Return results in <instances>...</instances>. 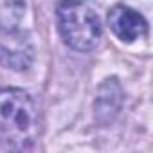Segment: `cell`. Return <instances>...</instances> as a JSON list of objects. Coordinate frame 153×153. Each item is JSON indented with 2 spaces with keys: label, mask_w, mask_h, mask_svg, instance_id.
<instances>
[{
  "label": "cell",
  "mask_w": 153,
  "mask_h": 153,
  "mask_svg": "<svg viewBox=\"0 0 153 153\" xmlns=\"http://www.w3.org/2000/svg\"><path fill=\"white\" fill-rule=\"evenodd\" d=\"M61 40L74 51H92L101 40L103 27L92 0H59L56 7Z\"/></svg>",
  "instance_id": "6da1fadb"
},
{
  "label": "cell",
  "mask_w": 153,
  "mask_h": 153,
  "mask_svg": "<svg viewBox=\"0 0 153 153\" xmlns=\"http://www.w3.org/2000/svg\"><path fill=\"white\" fill-rule=\"evenodd\" d=\"M38 133V110L20 88H0V135L18 146L33 142Z\"/></svg>",
  "instance_id": "7a4b0ae2"
},
{
  "label": "cell",
  "mask_w": 153,
  "mask_h": 153,
  "mask_svg": "<svg viewBox=\"0 0 153 153\" xmlns=\"http://www.w3.org/2000/svg\"><path fill=\"white\" fill-rule=\"evenodd\" d=\"M108 27L121 42H126V43H131L137 38H142L148 34V22L144 20V16L123 4H117L110 9Z\"/></svg>",
  "instance_id": "3957f363"
},
{
  "label": "cell",
  "mask_w": 153,
  "mask_h": 153,
  "mask_svg": "<svg viewBox=\"0 0 153 153\" xmlns=\"http://www.w3.org/2000/svg\"><path fill=\"white\" fill-rule=\"evenodd\" d=\"M123 88L117 78H108L97 88L96 103H94V115L101 126H108L119 114L123 106Z\"/></svg>",
  "instance_id": "277c9868"
},
{
  "label": "cell",
  "mask_w": 153,
  "mask_h": 153,
  "mask_svg": "<svg viewBox=\"0 0 153 153\" xmlns=\"http://www.w3.org/2000/svg\"><path fill=\"white\" fill-rule=\"evenodd\" d=\"M9 34V43L4 42L0 43V61L4 65L15 68V70H25L29 68L33 61V49L27 40H22L24 36H16L15 31L7 33Z\"/></svg>",
  "instance_id": "5b68a950"
},
{
  "label": "cell",
  "mask_w": 153,
  "mask_h": 153,
  "mask_svg": "<svg viewBox=\"0 0 153 153\" xmlns=\"http://www.w3.org/2000/svg\"><path fill=\"white\" fill-rule=\"evenodd\" d=\"M25 13L24 0H0V31L13 33L18 29Z\"/></svg>",
  "instance_id": "8992f818"
}]
</instances>
